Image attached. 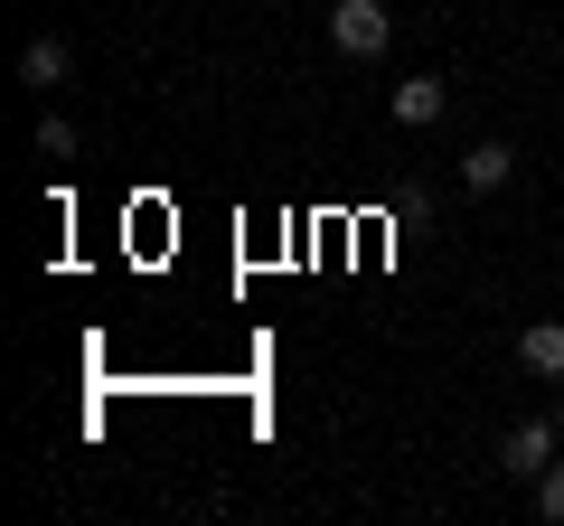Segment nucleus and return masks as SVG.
<instances>
[{
    "instance_id": "obj_3",
    "label": "nucleus",
    "mask_w": 564,
    "mask_h": 526,
    "mask_svg": "<svg viewBox=\"0 0 564 526\" xmlns=\"http://www.w3.org/2000/svg\"><path fill=\"white\" fill-rule=\"evenodd\" d=\"M518 366L545 376V385H564V320H527L518 329Z\"/></svg>"
},
{
    "instance_id": "obj_9",
    "label": "nucleus",
    "mask_w": 564,
    "mask_h": 526,
    "mask_svg": "<svg viewBox=\"0 0 564 526\" xmlns=\"http://www.w3.org/2000/svg\"><path fill=\"white\" fill-rule=\"evenodd\" d=\"M555 424H564V395H555Z\"/></svg>"
},
{
    "instance_id": "obj_7",
    "label": "nucleus",
    "mask_w": 564,
    "mask_h": 526,
    "mask_svg": "<svg viewBox=\"0 0 564 526\" xmlns=\"http://www.w3.org/2000/svg\"><path fill=\"white\" fill-rule=\"evenodd\" d=\"M536 517H545V526H564V461H545V470H536Z\"/></svg>"
},
{
    "instance_id": "obj_5",
    "label": "nucleus",
    "mask_w": 564,
    "mask_h": 526,
    "mask_svg": "<svg viewBox=\"0 0 564 526\" xmlns=\"http://www.w3.org/2000/svg\"><path fill=\"white\" fill-rule=\"evenodd\" d=\"M66 76H76V57H66V39H29V47H20V85H29V95H57Z\"/></svg>"
},
{
    "instance_id": "obj_4",
    "label": "nucleus",
    "mask_w": 564,
    "mask_h": 526,
    "mask_svg": "<svg viewBox=\"0 0 564 526\" xmlns=\"http://www.w3.org/2000/svg\"><path fill=\"white\" fill-rule=\"evenodd\" d=\"M452 113V85L443 76H404L395 85V122H404V132H423V122H443Z\"/></svg>"
},
{
    "instance_id": "obj_2",
    "label": "nucleus",
    "mask_w": 564,
    "mask_h": 526,
    "mask_svg": "<svg viewBox=\"0 0 564 526\" xmlns=\"http://www.w3.org/2000/svg\"><path fill=\"white\" fill-rule=\"evenodd\" d=\"M555 442H564V424H508V442H499L508 480H536V470L555 461Z\"/></svg>"
},
{
    "instance_id": "obj_8",
    "label": "nucleus",
    "mask_w": 564,
    "mask_h": 526,
    "mask_svg": "<svg viewBox=\"0 0 564 526\" xmlns=\"http://www.w3.org/2000/svg\"><path fill=\"white\" fill-rule=\"evenodd\" d=\"M39 161H76V132H66V122H57V113H47V122H39Z\"/></svg>"
},
{
    "instance_id": "obj_1",
    "label": "nucleus",
    "mask_w": 564,
    "mask_h": 526,
    "mask_svg": "<svg viewBox=\"0 0 564 526\" xmlns=\"http://www.w3.org/2000/svg\"><path fill=\"white\" fill-rule=\"evenodd\" d=\"M386 39H395V20H386L377 0H329V47H339V57H386Z\"/></svg>"
},
{
    "instance_id": "obj_6",
    "label": "nucleus",
    "mask_w": 564,
    "mask_h": 526,
    "mask_svg": "<svg viewBox=\"0 0 564 526\" xmlns=\"http://www.w3.org/2000/svg\"><path fill=\"white\" fill-rule=\"evenodd\" d=\"M508 169H518V151H508V142H470V151H462V188H470V198L508 188Z\"/></svg>"
}]
</instances>
